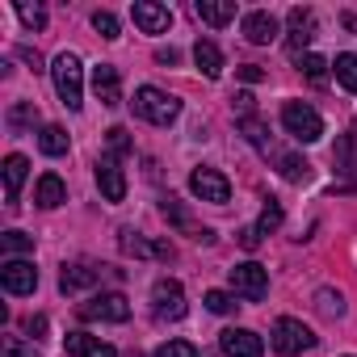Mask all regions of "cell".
<instances>
[{
    "label": "cell",
    "instance_id": "6da1fadb",
    "mask_svg": "<svg viewBox=\"0 0 357 357\" xmlns=\"http://www.w3.org/2000/svg\"><path fill=\"white\" fill-rule=\"evenodd\" d=\"M135 114L143 118V122H151V126H172L176 118H181V101H176L172 93H164V89H155V84H143V89H135Z\"/></svg>",
    "mask_w": 357,
    "mask_h": 357
},
{
    "label": "cell",
    "instance_id": "7a4b0ae2",
    "mask_svg": "<svg viewBox=\"0 0 357 357\" xmlns=\"http://www.w3.org/2000/svg\"><path fill=\"white\" fill-rule=\"evenodd\" d=\"M51 76H55V93H59V101H63L68 109H80V105H84V68H80V59H76L72 51L55 55Z\"/></svg>",
    "mask_w": 357,
    "mask_h": 357
},
{
    "label": "cell",
    "instance_id": "3957f363",
    "mask_svg": "<svg viewBox=\"0 0 357 357\" xmlns=\"http://www.w3.org/2000/svg\"><path fill=\"white\" fill-rule=\"evenodd\" d=\"M282 126H286V135L298 139V143H319V139H324V118H319L311 105H303V101H286V105H282Z\"/></svg>",
    "mask_w": 357,
    "mask_h": 357
},
{
    "label": "cell",
    "instance_id": "277c9868",
    "mask_svg": "<svg viewBox=\"0 0 357 357\" xmlns=\"http://www.w3.org/2000/svg\"><path fill=\"white\" fill-rule=\"evenodd\" d=\"M160 215H164L176 231H181V236H190V240H198V244H215V231H211V227H202V223L190 215V206H185L181 198L164 194V198H160Z\"/></svg>",
    "mask_w": 357,
    "mask_h": 357
},
{
    "label": "cell",
    "instance_id": "5b68a950",
    "mask_svg": "<svg viewBox=\"0 0 357 357\" xmlns=\"http://www.w3.org/2000/svg\"><path fill=\"white\" fill-rule=\"evenodd\" d=\"M227 282H231V290H236L240 298H248V303H261V298L269 294V269L257 265V261H244V265L227 269Z\"/></svg>",
    "mask_w": 357,
    "mask_h": 357
},
{
    "label": "cell",
    "instance_id": "8992f818",
    "mask_svg": "<svg viewBox=\"0 0 357 357\" xmlns=\"http://www.w3.org/2000/svg\"><path fill=\"white\" fill-rule=\"evenodd\" d=\"M80 319H93V324H126V319H130V303H126V294H118V290L93 294L89 303H80Z\"/></svg>",
    "mask_w": 357,
    "mask_h": 357
},
{
    "label": "cell",
    "instance_id": "52a82bcc",
    "mask_svg": "<svg viewBox=\"0 0 357 357\" xmlns=\"http://www.w3.org/2000/svg\"><path fill=\"white\" fill-rule=\"evenodd\" d=\"M273 349L282 357H298L307 349H315V332L303 324V319H278L273 324Z\"/></svg>",
    "mask_w": 357,
    "mask_h": 357
},
{
    "label": "cell",
    "instance_id": "ba28073f",
    "mask_svg": "<svg viewBox=\"0 0 357 357\" xmlns=\"http://www.w3.org/2000/svg\"><path fill=\"white\" fill-rule=\"evenodd\" d=\"M151 307H155V319H185V290L181 282H172V278H160L151 286Z\"/></svg>",
    "mask_w": 357,
    "mask_h": 357
},
{
    "label": "cell",
    "instance_id": "9c48e42d",
    "mask_svg": "<svg viewBox=\"0 0 357 357\" xmlns=\"http://www.w3.org/2000/svg\"><path fill=\"white\" fill-rule=\"evenodd\" d=\"M190 190H194V198H202V202H215V206H223L227 198H231V181L219 172V168H194V176H190Z\"/></svg>",
    "mask_w": 357,
    "mask_h": 357
},
{
    "label": "cell",
    "instance_id": "30bf717a",
    "mask_svg": "<svg viewBox=\"0 0 357 357\" xmlns=\"http://www.w3.org/2000/svg\"><path fill=\"white\" fill-rule=\"evenodd\" d=\"M105 269H109V265H97V261H72V265H63V273H59V290H63V294H80V290L97 286Z\"/></svg>",
    "mask_w": 357,
    "mask_h": 357
},
{
    "label": "cell",
    "instance_id": "8fae6325",
    "mask_svg": "<svg viewBox=\"0 0 357 357\" xmlns=\"http://www.w3.org/2000/svg\"><path fill=\"white\" fill-rule=\"evenodd\" d=\"M0 286H5L9 294H34V290H38V269H34L30 261L9 257L5 265H0Z\"/></svg>",
    "mask_w": 357,
    "mask_h": 357
},
{
    "label": "cell",
    "instance_id": "7c38bea8",
    "mask_svg": "<svg viewBox=\"0 0 357 357\" xmlns=\"http://www.w3.org/2000/svg\"><path fill=\"white\" fill-rule=\"evenodd\" d=\"M97 185H101V198L105 202H122L126 198V172L114 155H101L97 160Z\"/></svg>",
    "mask_w": 357,
    "mask_h": 357
},
{
    "label": "cell",
    "instance_id": "4fadbf2b",
    "mask_svg": "<svg viewBox=\"0 0 357 357\" xmlns=\"http://www.w3.org/2000/svg\"><path fill=\"white\" fill-rule=\"evenodd\" d=\"M219 344H223L227 357H265V340L252 328H227L219 336Z\"/></svg>",
    "mask_w": 357,
    "mask_h": 357
},
{
    "label": "cell",
    "instance_id": "5bb4252c",
    "mask_svg": "<svg viewBox=\"0 0 357 357\" xmlns=\"http://www.w3.org/2000/svg\"><path fill=\"white\" fill-rule=\"evenodd\" d=\"M130 17H135V26H139L143 34H164V30L172 26L168 5H155V0H135V5H130Z\"/></svg>",
    "mask_w": 357,
    "mask_h": 357
},
{
    "label": "cell",
    "instance_id": "9a60e30c",
    "mask_svg": "<svg viewBox=\"0 0 357 357\" xmlns=\"http://www.w3.org/2000/svg\"><path fill=\"white\" fill-rule=\"evenodd\" d=\"M122 252L126 257H135V261H172L176 252H172V244H151L147 236H139V231H130V227H122Z\"/></svg>",
    "mask_w": 357,
    "mask_h": 357
},
{
    "label": "cell",
    "instance_id": "2e32d148",
    "mask_svg": "<svg viewBox=\"0 0 357 357\" xmlns=\"http://www.w3.org/2000/svg\"><path fill=\"white\" fill-rule=\"evenodd\" d=\"M93 93H97V101L101 105H122V76H118V68L114 63H97L93 68Z\"/></svg>",
    "mask_w": 357,
    "mask_h": 357
},
{
    "label": "cell",
    "instance_id": "e0dca14e",
    "mask_svg": "<svg viewBox=\"0 0 357 357\" xmlns=\"http://www.w3.org/2000/svg\"><path fill=\"white\" fill-rule=\"evenodd\" d=\"M290 38H286V47H290V55L294 59H303V47L315 38V13L311 9H290Z\"/></svg>",
    "mask_w": 357,
    "mask_h": 357
},
{
    "label": "cell",
    "instance_id": "ac0fdd59",
    "mask_svg": "<svg viewBox=\"0 0 357 357\" xmlns=\"http://www.w3.org/2000/svg\"><path fill=\"white\" fill-rule=\"evenodd\" d=\"M63 349H68V357H118L114 344H105L101 336H89V332H68Z\"/></svg>",
    "mask_w": 357,
    "mask_h": 357
},
{
    "label": "cell",
    "instance_id": "d6986e66",
    "mask_svg": "<svg viewBox=\"0 0 357 357\" xmlns=\"http://www.w3.org/2000/svg\"><path fill=\"white\" fill-rule=\"evenodd\" d=\"M244 38L252 43V47H269L273 38H278V17L273 13H265V9H257V13H248L244 17Z\"/></svg>",
    "mask_w": 357,
    "mask_h": 357
},
{
    "label": "cell",
    "instance_id": "ffe728a7",
    "mask_svg": "<svg viewBox=\"0 0 357 357\" xmlns=\"http://www.w3.org/2000/svg\"><path fill=\"white\" fill-rule=\"evenodd\" d=\"M261 151H265V155L278 164V172L286 176V181H307V176H311V164H307L303 155H294V151H278L273 143H265Z\"/></svg>",
    "mask_w": 357,
    "mask_h": 357
},
{
    "label": "cell",
    "instance_id": "44dd1931",
    "mask_svg": "<svg viewBox=\"0 0 357 357\" xmlns=\"http://www.w3.org/2000/svg\"><path fill=\"white\" fill-rule=\"evenodd\" d=\"M26 176H30V160H26V155H9V160H5V198H9V206L22 202Z\"/></svg>",
    "mask_w": 357,
    "mask_h": 357
},
{
    "label": "cell",
    "instance_id": "7402d4cb",
    "mask_svg": "<svg viewBox=\"0 0 357 357\" xmlns=\"http://www.w3.org/2000/svg\"><path fill=\"white\" fill-rule=\"evenodd\" d=\"M34 202H38L43 211H55V206L68 202V185L59 181L55 172H43V176H38V185H34Z\"/></svg>",
    "mask_w": 357,
    "mask_h": 357
},
{
    "label": "cell",
    "instance_id": "603a6c76",
    "mask_svg": "<svg viewBox=\"0 0 357 357\" xmlns=\"http://www.w3.org/2000/svg\"><path fill=\"white\" fill-rule=\"evenodd\" d=\"M194 63H198L202 76H211V80L223 76V51H219L211 38H198V43H194Z\"/></svg>",
    "mask_w": 357,
    "mask_h": 357
},
{
    "label": "cell",
    "instance_id": "cb8c5ba5",
    "mask_svg": "<svg viewBox=\"0 0 357 357\" xmlns=\"http://www.w3.org/2000/svg\"><path fill=\"white\" fill-rule=\"evenodd\" d=\"M194 13H198L206 26H227V22H236V5H231V0H198Z\"/></svg>",
    "mask_w": 357,
    "mask_h": 357
},
{
    "label": "cell",
    "instance_id": "d4e9b609",
    "mask_svg": "<svg viewBox=\"0 0 357 357\" xmlns=\"http://www.w3.org/2000/svg\"><path fill=\"white\" fill-rule=\"evenodd\" d=\"M5 122H9V130H13V135H22L30 122H38V105H34V101H17V105H9Z\"/></svg>",
    "mask_w": 357,
    "mask_h": 357
},
{
    "label": "cell",
    "instance_id": "484cf974",
    "mask_svg": "<svg viewBox=\"0 0 357 357\" xmlns=\"http://www.w3.org/2000/svg\"><path fill=\"white\" fill-rule=\"evenodd\" d=\"M38 147H43V155H68V130L63 126H43Z\"/></svg>",
    "mask_w": 357,
    "mask_h": 357
},
{
    "label": "cell",
    "instance_id": "4316f807",
    "mask_svg": "<svg viewBox=\"0 0 357 357\" xmlns=\"http://www.w3.org/2000/svg\"><path fill=\"white\" fill-rule=\"evenodd\" d=\"M315 311H319L324 319H340V315H344V298H340L336 290H315Z\"/></svg>",
    "mask_w": 357,
    "mask_h": 357
},
{
    "label": "cell",
    "instance_id": "83f0119b",
    "mask_svg": "<svg viewBox=\"0 0 357 357\" xmlns=\"http://www.w3.org/2000/svg\"><path fill=\"white\" fill-rule=\"evenodd\" d=\"M332 68H336V80H340L349 93H357V55H349V51H344V55H336V63H332Z\"/></svg>",
    "mask_w": 357,
    "mask_h": 357
},
{
    "label": "cell",
    "instance_id": "f1b7e54d",
    "mask_svg": "<svg viewBox=\"0 0 357 357\" xmlns=\"http://www.w3.org/2000/svg\"><path fill=\"white\" fill-rule=\"evenodd\" d=\"M298 68H303V76H307L311 84H328V68H332L328 59H319V55H303Z\"/></svg>",
    "mask_w": 357,
    "mask_h": 357
},
{
    "label": "cell",
    "instance_id": "f546056e",
    "mask_svg": "<svg viewBox=\"0 0 357 357\" xmlns=\"http://www.w3.org/2000/svg\"><path fill=\"white\" fill-rule=\"evenodd\" d=\"M336 164H340V168H357V126L336 143Z\"/></svg>",
    "mask_w": 357,
    "mask_h": 357
},
{
    "label": "cell",
    "instance_id": "4dcf8cb0",
    "mask_svg": "<svg viewBox=\"0 0 357 357\" xmlns=\"http://www.w3.org/2000/svg\"><path fill=\"white\" fill-rule=\"evenodd\" d=\"M0 357H43L30 340H22V336H5L0 340Z\"/></svg>",
    "mask_w": 357,
    "mask_h": 357
},
{
    "label": "cell",
    "instance_id": "1f68e13d",
    "mask_svg": "<svg viewBox=\"0 0 357 357\" xmlns=\"http://www.w3.org/2000/svg\"><path fill=\"white\" fill-rule=\"evenodd\" d=\"M0 248H5L9 257H17V252H34V236H26V231H5V236H0Z\"/></svg>",
    "mask_w": 357,
    "mask_h": 357
},
{
    "label": "cell",
    "instance_id": "d6a6232c",
    "mask_svg": "<svg viewBox=\"0 0 357 357\" xmlns=\"http://www.w3.org/2000/svg\"><path fill=\"white\" fill-rule=\"evenodd\" d=\"M278 227H282V206L269 198L265 211H261V219H257V236H269V231H278Z\"/></svg>",
    "mask_w": 357,
    "mask_h": 357
},
{
    "label": "cell",
    "instance_id": "836d02e7",
    "mask_svg": "<svg viewBox=\"0 0 357 357\" xmlns=\"http://www.w3.org/2000/svg\"><path fill=\"white\" fill-rule=\"evenodd\" d=\"M206 307H211L215 315H231L240 303H236V294H227V290H206Z\"/></svg>",
    "mask_w": 357,
    "mask_h": 357
},
{
    "label": "cell",
    "instance_id": "e575fe53",
    "mask_svg": "<svg viewBox=\"0 0 357 357\" xmlns=\"http://www.w3.org/2000/svg\"><path fill=\"white\" fill-rule=\"evenodd\" d=\"M93 30H97L101 38H109V43H114V38H118V17H114V13H105V9H97V13H93Z\"/></svg>",
    "mask_w": 357,
    "mask_h": 357
},
{
    "label": "cell",
    "instance_id": "d590c367",
    "mask_svg": "<svg viewBox=\"0 0 357 357\" xmlns=\"http://www.w3.org/2000/svg\"><path fill=\"white\" fill-rule=\"evenodd\" d=\"M155 357H198V349L190 340H168V344L155 349Z\"/></svg>",
    "mask_w": 357,
    "mask_h": 357
},
{
    "label": "cell",
    "instance_id": "8d00e7d4",
    "mask_svg": "<svg viewBox=\"0 0 357 357\" xmlns=\"http://www.w3.org/2000/svg\"><path fill=\"white\" fill-rule=\"evenodd\" d=\"M17 13H22V22H26L30 30H43V26H47V9H43V5H17Z\"/></svg>",
    "mask_w": 357,
    "mask_h": 357
},
{
    "label": "cell",
    "instance_id": "74e56055",
    "mask_svg": "<svg viewBox=\"0 0 357 357\" xmlns=\"http://www.w3.org/2000/svg\"><path fill=\"white\" fill-rule=\"evenodd\" d=\"M105 135H109V151H114V155H126V151H130V139H126L122 126H109Z\"/></svg>",
    "mask_w": 357,
    "mask_h": 357
},
{
    "label": "cell",
    "instance_id": "f35d334b",
    "mask_svg": "<svg viewBox=\"0 0 357 357\" xmlns=\"http://www.w3.org/2000/svg\"><path fill=\"white\" fill-rule=\"evenodd\" d=\"M231 109H236L240 118H252V109H257V101H252V93H236V97H231Z\"/></svg>",
    "mask_w": 357,
    "mask_h": 357
},
{
    "label": "cell",
    "instance_id": "ab89813d",
    "mask_svg": "<svg viewBox=\"0 0 357 357\" xmlns=\"http://www.w3.org/2000/svg\"><path fill=\"white\" fill-rule=\"evenodd\" d=\"M17 59H22V63H30L34 72H43V55H38L34 47H17Z\"/></svg>",
    "mask_w": 357,
    "mask_h": 357
},
{
    "label": "cell",
    "instance_id": "60d3db41",
    "mask_svg": "<svg viewBox=\"0 0 357 357\" xmlns=\"http://www.w3.org/2000/svg\"><path fill=\"white\" fill-rule=\"evenodd\" d=\"M155 63H181V51H176V47H155Z\"/></svg>",
    "mask_w": 357,
    "mask_h": 357
},
{
    "label": "cell",
    "instance_id": "b9f144b4",
    "mask_svg": "<svg viewBox=\"0 0 357 357\" xmlns=\"http://www.w3.org/2000/svg\"><path fill=\"white\" fill-rule=\"evenodd\" d=\"M240 80H248V84H257V80H265V72H261L257 63H244V68H240Z\"/></svg>",
    "mask_w": 357,
    "mask_h": 357
},
{
    "label": "cell",
    "instance_id": "7bdbcfd3",
    "mask_svg": "<svg viewBox=\"0 0 357 357\" xmlns=\"http://www.w3.org/2000/svg\"><path fill=\"white\" fill-rule=\"evenodd\" d=\"M240 244H244V248H257V244H261L257 227H244V231H240Z\"/></svg>",
    "mask_w": 357,
    "mask_h": 357
},
{
    "label": "cell",
    "instance_id": "ee69618b",
    "mask_svg": "<svg viewBox=\"0 0 357 357\" xmlns=\"http://www.w3.org/2000/svg\"><path fill=\"white\" fill-rule=\"evenodd\" d=\"M26 332H30V336L47 332V315H34V319H26Z\"/></svg>",
    "mask_w": 357,
    "mask_h": 357
},
{
    "label": "cell",
    "instance_id": "f6af8a7d",
    "mask_svg": "<svg viewBox=\"0 0 357 357\" xmlns=\"http://www.w3.org/2000/svg\"><path fill=\"white\" fill-rule=\"evenodd\" d=\"M344 30H353V34H357V13H344Z\"/></svg>",
    "mask_w": 357,
    "mask_h": 357
}]
</instances>
